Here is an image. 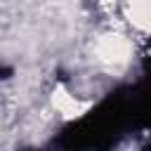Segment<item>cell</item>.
I'll use <instances>...</instances> for the list:
<instances>
[{"instance_id":"obj_2","label":"cell","mask_w":151,"mask_h":151,"mask_svg":"<svg viewBox=\"0 0 151 151\" xmlns=\"http://www.w3.org/2000/svg\"><path fill=\"white\" fill-rule=\"evenodd\" d=\"M52 104H54V109H57L61 116H66V118H76V116H80V113L87 109L85 101H80L76 94H71V92H66V90H57V92L52 94Z\"/></svg>"},{"instance_id":"obj_1","label":"cell","mask_w":151,"mask_h":151,"mask_svg":"<svg viewBox=\"0 0 151 151\" xmlns=\"http://www.w3.org/2000/svg\"><path fill=\"white\" fill-rule=\"evenodd\" d=\"M94 54L101 64H109V66H120L130 59V42L125 35L120 33H106L99 38L97 47H94Z\"/></svg>"},{"instance_id":"obj_3","label":"cell","mask_w":151,"mask_h":151,"mask_svg":"<svg viewBox=\"0 0 151 151\" xmlns=\"http://www.w3.org/2000/svg\"><path fill=\"white\" fill-rule=\"evenodd\" d=\"M125 14H127V21L132 24L134 31L144 33L149 28V0H127Z\"/></svg>"}]
</instances>
